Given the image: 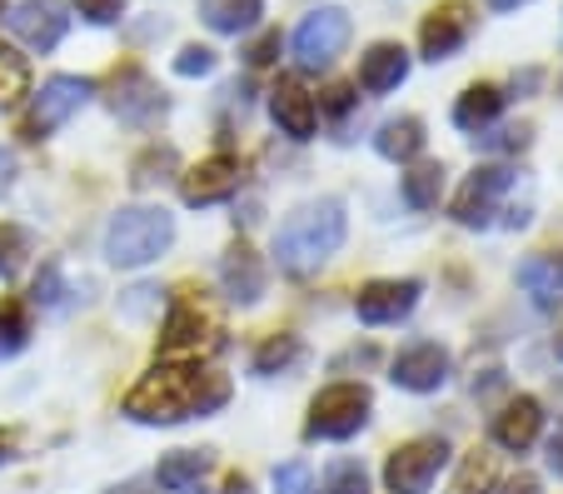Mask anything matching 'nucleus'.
<instances>
[{"mask_svg":"<svg viewBox=\"0 0 563 494\" xmlns=\"http://www.w3.org/2000/svg\"><path fill=\"white\" fill-rule=\"evenodd\" d=\"M504 100L509 96H499L494 86H468L464 96H459V106H454V125L464 130V135H484V130L499 120Z\"/></svg>","mask_w":563,"mask_h":494,"instance_id":"obj_22","label":"nucleus"},{"mask_svg":"<svg viewBox=\"0 0 563 494\" xmlns=\"http://www.w3.org/2000/svg\"><path fill=\"white\" fill-rule=\"evenodd\" d=\"M230 399V380L200 365H155L125 395V415L135 425H180L195 415H214Z\"/></svg>","mask_w":563,"mask_h":494,"instance_id":"obj_1","label":"nucleus"},{"mask_svg":"<svg viewBox=\"0 0 563 494\" xmlns=\"http://www.w3.org/2000/svg\"><path fill=\"white\" fill-rule=\"evenodd\" d=\"M539 70H533V65H529V70H519V76H514L509 80V90H514V96H529V90H539Z\"/></svg>","mask_w":563,"mask_h":494,"instance_id":"obj_41","label":"nucleus"},{"mask_svg":"<svg viewBox=\"0 0 563 494\" xmlns=\"http://www.w3.org/2000/svg\"><path fill=\"white\" fill-rule=\"evenodd\" d=\"M494 11H519V6H529V0H489Z\"/></svg>","mask_w":563,"mask_h":494,"instance_id":"obj_44","label":"nucleus"},{"mask_svg":"<svg viewBox=\"0 0 563 494\" xmlns=\"http://www.w3.org/2000/svg\"><path fill=\"white\" fill-rule=\"evenodd\" d=\"M220 285L224 295H230L234 305H260V295H265V265H260V255L250 245H230L220 260Z\"/></svg>","mask_w":563,"mask_h":494,"instance_id":"obj_18","label":"nucleus"},{"mask_svg":"<svg viewBox=\"0 0 563 494\" xmlns=\"http://www.w3.org/2000/svg\"><path fill=\"white\" fill-rule=\"evenodd\" d=\"M539 430H543V405L533 395H519V399H509V405L494 415V425H489V435H494V444L499 450H509V454H523L533 440H539Z\"/></svg>","mask_w":563,"mask_h":494,"instance_id":"obj_16","label":"nucleus"},{"mask_svg":"<svg viewBox=\"0 0 563 494\" xmlns=\"http://www.w3.org/2000/svg\"><path fill=\"white\" fill-rule=\"evenodd\" d=\"M529 140H533L529 125H509V130H494V135H474V145L489 155H514V151H529Z\"/></svg>","mask_w":563,"mask_h":494,"instance_id":"obj_34","label":"nucleus"},{"mask_svg":"<svg viewBox=\"0 0 563 494\" xmlns=\"http://www.w3.org/2000/svg\"><path fill=\"white\" fill-rule=\"evenodd\" d=\"M110 494H150V484L145 480H130V484H115Z\"/></svg>","mask_w":563,"mask_h":494,"instance_id":"obj_43","label":"nucleus"},{"mask_svg":"<svg viewBox=\"0 0 563 494\" xmlns=\"http://www.w3.org/2000/svg\"><path fill=\"white\" fill-rule=\"evenodd\" d=\"M553 355H559V360H563V334H559V340H553Z\"/></svg>","mask_w":563,"mask_h":494,"instance_id":"obj_47","label":"nucleus"},{"mask_svg":"<svg viewBox=\"0 0 563 494\" xmlns=\"http://www.w3.org/2000/svg\"><path fill=\"white\" fill-rule=\"evenodd\" d=\"M224 494H250V484H245V480H240V474H234V480H230V484H224Z\"/></svg>","mask_w":563,"mask_h":494,"instance_id":"obj_45","label":"nucleus"},{"mask_svg":"<svg viewBox=\"0 0 563 494\" xmlns=\"http://www.w3.org/2000/svg\"><path fill=\"white\" fill-rule=\"evenodd\" d=\"M275 494H314V474L305 460H289L275 470Z\"/></svg>","mask_w":563,"mask_h":494,"instance_id":"obj_35","label":"nucleus"},{"mask_svg":"<svg viewBox=\"0 0 563 494\" xmlns=\"http://www.w3.org/2000/svg\"><path fill=\"white\" fill-rule=\"evenodd\" d=\"M275 55H279V31H269V35H260V41L250 45V51H245V61H250V65H269V61H275Z\"/></svg>","mask_w":563,"mask_h":494,"instance_id":"obj_38","label":"nucleus"},{"mask_svg":"<svg viewBox=\"0 0 563 494\" xmlns=\"http://www.w3.org/2000/svg\"><path fill=\"white\" fill-rule=\"evenodd\" d=\"M205 470H210V454H200V450H175V454H165V460H159L155 490L185 494V490H195V484L205 480Z\"/></svg>","mask_w":563,"mask_h":494,"instance_id":"obj_24","label":"nucleus"},{"mask_svg":"<svg viewBox=\"0 0 563 494\" xmlns=\"http://www.w3.org/2000/svg\"><path fill=\"white\" fill-rule=\"evenodd\" d=\"M344 235H350V216H344V200L324 195V200L299 205L295 216L279 226V235H275V260H279V270H285V275H299V279H305V275H314V270L344 245Z\"/></svg>","mask_w":563,"mask_h":494,"instance_id":"obj_2","label":"nucleus"},{"mask_svg":"<svg viewBox=\"0 0 563 494\" xmlns=\"http://www.w3.org/2000/svg\"><path fill=\"white\" fill-rule=\"evenodd\" d=\"M468 25H474V15H468L464 0H444L439 11H429V21L419 25V51H424V61H449V55H459V45L468 41Z\"/></svg>","mask_w":563,"mask_h":494,"instance_id":"obj_15","label":"nucleus"},{"mask_svg":"<svg viewBox=\"0 0 563 494\" xmlns=\"http://www.w3.org/2000/svg\"><path fill=\"white\" fill-rule=\"evenodd\" d=\"M439 195H444V165L439 161H424L405 175V205L409 210H434Z\"/></svg>","mask_w":563,"mask_h":494,"instance_id":"obj_25","label":"nucleus"},{"mask_svg":"<svg viewBox=\"0 0 563 494\" xmlns=\"http://www.w3.org/2000/svg\"><path fill=\"white\" fill-rule=\"evenodd\" d=\"M449 464V444L439 435L409 440L384 460V490L389 494H429V484L439 480V470Z\"/></svg>","mask_w":563,"mask_h":494,"instance_id":"obj_5","label":"nucleus"},{"mask_svg":"<svg viewBox=\"0 0 563 494\" xmlns=\"http://www.w3.org/2000/svg\"><path fill=\"white\" fill-rule=\"evenodd\" d=\"M115 96H110V110H115L125 125H150L155 116H165V96H159V86L140 70V65H125V70H115Z\"/></svg>","mask_w":563,"mask_h":494,"instance_id":"obj_13","label":"nucleus"},{"mask_svg":"<svg viewBox=\"0 0 563 494\" xmlns=\"http://www.w3.org/2000/svg\"><path fill=\"white\" fill-rule=\"evenodd\" d=\"M31 96V65L11 45H0V110H15Z\"/></svg>","mask_w":563,"mask_h":494,"instance_id":"obj_26","label":"nucleus"},{"mask_svg":"<svg viewBox=\"0 0 563 494\" xmlns=\"http://www.w3.org/2000/svg\"><path fill=\"white\" fill-rule=\"evenodd\" d=\"M295 360H299V334H269L255 350L250 370H255V375H279V370H289Z\"/></svg>","mask_w":563,"mask_h":494,"instance_id":"obj_28","label":"nucleus"},{"mask_svg":"<svg viewBox=\"0 0 563 494\" xmlns=\"http://www.w3.org/2000/svg\"><path fill=\"white\" fill-rule=\"evenodd\" d=\"M31 340V320H25V305L15 295H0V355H11Z\"/></svg>","mask_w":563,"mask_h":494,"instance_id":"obj_29","label":"nucleus"},{"mask_svg":"<svg viewBox=\"0 0 563 494\" xmlns=\"http://www.w3.org/2000/svg\"><path fill=\"white\" fill-rule=\"evenodd\" d=\"M394 385L409 389V395H434V389H444L449 380V350L434 340H415L405 344L399 355H394Z\"/></svg>","mask_w":563,"mask_h":494,"instance_id":"obj_10","label":"nucleus"},{"mask_svg":"<svg viewBox=\"0 0 563 494\" xmlns=\"http://www.w3.org/2000/svg\"><path fill=\"white\" fill-rule=\"evenodd\" d=\"M519 290L533 300V310H559V300H563V255H529L519 265Z\"/></svg>","mask_w":563,"mask_h":494,"instance_id":"obj_20","label":"nucleus"},{"mask_svg":"<svg viewBox=\"0 0 563 494\" xmlns=\"http://www.w3.org/2000/svg\"><path fill=\"white\" fill-rule=\"evenodd\" d=\"M369 389L364 385H330V389H319L314 405H309V419H305V440H354V435L369 425Z\"/></svg>","mask_w":563,"mask_h":494,"instance_id":"obj_4","label":"nucleus"},{"mask_svg":"<svg viewBox=\"0 0 563 494\" xmlns=\"http://www.w3.org/2000/svg\"><path fill=\"white\" fill-rule=\"evenodd\" d=\"M175 70H180V76H210V70H214V51H210V45H185V51L175 55Z\"/></svg>","mask_w":563,"mask_h":494,"instance_id":"obj_36","label":"nucleus"},{"mask_svg":"<svg viewBox=\"0 0 563 494\" xmlns=\"http://www.w3.org/2000/svg\"><path fill=\"white\" fill-rule=\"evenodd\" d=\"M5 25H11L15 41H25L31 51L51 55L55 45L65 41V31H70V15H65L60 0H21V6L5 15Z\"/></svg>","mask_w":563,"mask_h":494,"instance_id":"obj_11","label":"nucleus"},{"mask_svg":"<svg viewBox=\"0 0 563 494\" xmlns=\"http://www.w3.org/2000/svg\"><path fill=\"white\" fill-rule=\"evenodd\" d=\"M549 470L563 480V419H559V430H553V440H549Z\"/></svg>","mask_w":563,"mask_h":494,"instance_id":"obj_42","label":"nucleus"},{"mask_svg":"<svg viewBox=\"0 0 563 494\" xmlns=\"http://www.w3.org/2000/svg\"><path fill=\"white\" fill-rule=\"evenodd\" d=\"M0 15H5V0H0Z\"/></svg>","mask_w":563,"mask_h":494,"instance_id":"obj_48","label":"nucleus"},{"mask_svg":"<svg viewBox=\"0 0 563 494\" xmlns=\"http://www.w3.org/2000/svg\"><path fill=\"white\" fill-rule=\"evenodd\" d=\"M35 255V240L25 226H11V220H0V279H15L25 270V260Z\"/></svg>","mask_w":563,"mask_h":494,"instance_id":"obj_27","label":"nucleus"},{"mask_svg":"<svg viewBox=\"0 0 563 494\" xmlns=\"http://www.w3.org/2000/svg\"><path fill=\"white\" fill-rule=\"evenodd\" d=\"M514 190V171L509 165H478L454 195V220L464 230H484L499 216V200Z\"/></svg>","mask_w":563,"mask_h":494,"instance_id":"obj_9","label":"nucleus"},{"mask_svg":"<svg viewBox=\"0 0 563 494\" xmlns=\"http://www.w3.org/2000/svg\"><path fill=\"white\" fill-rule=\"evenodd\" d=\"M265 15V0H200V21L214 35H240Z\"/></svg>","mask_w":563,"mask_h":494,"instance_id":"obj_23","label":"nucleus"},{"mask_svg":"<svg viewBox=\"0 0 563 494\" xmlns=\"http://www.w3.org/2000/svg\"><path fill=\"white\" fill-rule=\"evenodd\" d=\"M559 90H563V76H559Z\"/></svg>","mask_w":563,"mask_h":494,"instance_id":"obj_49","label":"nucleus"},{"mask_svg":"<svg viewBox=\"0 0 563 494\" xmlns=\"http://www.w3.org/2000/svg\"><path fill=\"white\" fill-rule=\"evenodd\" d=\"M180 165V155L170 151V145H150L145 155H140L135 165H130V180L145 190V185H155V180H170V171Z\"/></svg>","mask_w":563,"mask_h":494,"instance_id":"obj_30","label":"nucleus"},{"mask_svg":"<svg viewBox=\"0 0 563 494\" xmlns=\"http://www.w3.org/2000/svg\"><path fill=\"white\" fill-rule=\"evenodd\" d=\"M220 344H224L220 325L200 300H180L170 310V320H165V330H159V355L165 360H200L210 350H220Z\"/></svg>","mask_w":563,"mask_h":494,"instance_id":"obj_7","label":"nucleus"},{"mask_svg":"<svg viewBox=\"0 0 563 494\" xmlns=\"http://www.w3.org/2000/svg\"><path fill=\"white\" fill-rule=\"evenodd\" d=\"M419 295H424L419 279H374V285H364L354 295V315H360V325H399L409 320Z\"/></svg>","mask_w":563,"mask_h":494,"instance_id":"obj_12","label":"nucleus"},{"mask_svg":"<svg viewBox=\"0 0 563 494\" xmlns=\"http://www.w3.org/2000/svg\"><path fill=\"white\" fill-rule=\"evenodd\" d=\"M90 80L86 76H51L41 86V96L31 100V110H25V120H21V135L25 140H45V135H55V130L65 125V120L75 116V110L90 100Z\"/></svg>","mask_w":563,"mask_h":494,"instance_id":"obj_6","label":"nucleus"},{"mask_svg":"<svg viewBox=\"0 0 563 494\" xmlns=\"http://www.w3.org/2000/svg\"><path fill=\"white\" fill-rule=\"evenodd\" d=\"M324 494H369V474L360 460H340L324 474Z\"/></svg>","mask_w":563,"mask_h":494,"instance_id":"obj_33","label":"nucleus"},{"mask_svg":"<svg viewBox=\"0 0 563 494\" xmlns=\"http://www.w3.org/2000/svg\"><path fill=\"white\" fill-rule=\"evenodd\" d=\"M269 116H275V125L285 130L289 140H309L319 130V106L299 80H279V86L269 90Z\"/></svg>","mask_w":563,"mask_h":494,"instance_id":"obj_17","label":"nucleus"},{"mask_svg":"<svg viewBox=\"0 0 563 494\" xmlns=\"http://www.w3.org/2000/svg\"><path fill=\"white\" fill-rule=\"evenodd\" d=\"M350 45V15L340 6H324V11L305 15L295 31V65L299 70H330L334 55Z\"/></svg>","mask_w":563,"mask_h":494,"instance_id":"obj_8","label":"nucleus"},{"mask_svg":"<svg viewBox=\"0 0 563 494\" xmlns=\"http://www.w3.org/2000/svg\"><path fill=\"white\" fill-rule=\"evenodd\" d=\"M11 185H15V151L11 145H0V200L11 195Z\"/></svg>","mask_w":563,"mask_h":494,"instance_id":"obj_39","label":"nucleus"},{"mask_svg":"<svg viewBox=\"0 0 563 494\" xmlns=\"http://www.w3.org/2000/svg\"><path fill=\"white\" fill-rule=\"evenodd\" d=\"M234 190H240V161H234V155H210V161H200L195 171L180 175V195L195 210L230 200Z\"/></svg>","mask_w":563,"mask_h":494,"instance_id":"obj_14","label":"nucleus"},{"mask_svg":"<svg viewBox=\"0 0 563 494\" xmlns=\"http://www.w3.org/2000/svg\"><path fill=\"white\" fill-rule=\"evenodd\" d=\"M65 275H60V260H45L41 265V275H35V285H31V300L41 305V310H60L65 305Z\"/></svg>","mask_w":563,"mask_h":494,"instance_id":"obj_31","label":"nucleus"},{"mask_svg":"<svg viewBox=\"0 0 563 494\" xmlns=\"http://www.w3.org/2000/svg\"><path fill=\"white\" fill-rule=\"evenodd\" d=\"M494 484H499V474H494V464H489V454H468L464 460V470H459V480H454V494H489Z\"/></svg>","mask_w":563,"mask_h":494,"instance_id":"obj_32","label":"nucleus"},{"mask_svg":"<svg viewBox=\"0 0 563 494\" xmlns=\"http://www.w3.org/2000/svg\"><path fill=\"white\" fill-rule=\"evenodd\" d=\"M405 76H409V51H405V45L379 41V45H369V51H364V61H360V86L369 90V96H384V90L405 86Z\"/></svg>","mask_w":563,"mask_h":494,"instance_id":"obj_19","label":"nucleus"},{"mask_svg":"<svg viewBox=\"0 0 563 494\" xmlns=\"http://www.w3.org/2000/svg\"><path fill=\"white\" fill-rule=\"evenodd\" d=\"M175 245V216L159 205H130L106 226V260L115 270H140Z\"/></svg>","mask_w":563,"mask_h":494,"instance_id":"obj_3","label":"nucleus"},{"mask_svg":"<svg viewBox=\"0 0 563 494\" xmlns=\"http://www.w3.org/2000/svg\"><path fill=\"white\" fill-rule=\"evenodd\" d=\"M374 151H379L384 161H415V155L424 151V120H419V116L384 120L379 135H374Z\"/></svg>","mask_w":563,"mask_h":494,"instance_id":"obj_21","label":"nucleus"},{"mask_svg":"<svg viewBox=\"0 0 563 494\" xmlns=\"http://www.w3.org/2000/svg\"><path fill=\"white\" fill-rule=\"evenodd\" d=\"M350 106H354V86H334L330 96H324V110H330V116H344Z\"/></svg>","mask_w":563,"mask_h":494,"instance_id":"obj_40","label":"nucleus"},{"mask_svg":"<svg viewBox=\"0 0 563 494\" xmlns=\"http://www.w3.org/2000/svg\"><path fill=\"white\" fill-rule=\"evenodd\" d=\"M5 460H15V454H11V444H0V464H5Z\"/></svg>","mask_w":563,"mask_h":494,"instance_id":"obj_46","label":"nucleus"},{"mask_svg":"<svg viewBox=\"0 0 563 494\" xmlns=\"http://www.w3.org/2000/svg\"><path fill=\"white\" fill-rule=\"evenodd\" d=\"M75 11L86 15L90 25H110L125 15V0H75Z\"/></svg>","mask_w":563,"mask_h":494,"instance_id":"obj_37","label":"nucleus"}]
</instances>
